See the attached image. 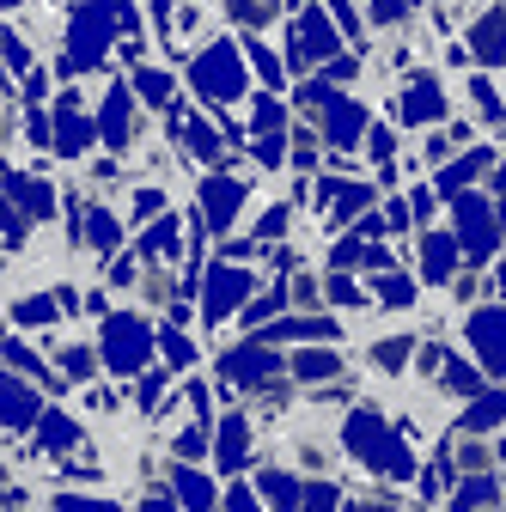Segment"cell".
Segmentation results:
<instances>
[{
	"mask_svg": "<svg viewBox=\"0 0 506 512\" xmlns=\"http://www.w3.org/2000/svg\"><path fill=\"white\" fill-rule=\"evenodd\" d=\"M348 452H354L360 464H372V470H385V476H409V470H415V464H409V445H403L397 433H385V421H378L372 409L348 415Z\"/></svg>",
	"mask_w": 506,
	"mask_h": 512,
	"instance_id": "1",
	"label": "cell"
},
{
	"mask_svg": "<svg viewBox=\"0 0 506 512\" xmlns=\"http://www.w3.org/2000/svg\"><path fill=\"white\" fill-rule=\"evenodd\" d=\"M196 92H208L214 104H232L244 92V68H238V55L226 43H214V49L196 55Z\"/></svg>",
	"mask_w": 506,
	"mask_h": 512,
	"instance_id": "2",
	"label": "cell"
},
{
	"mask_svg": "<svg viewBox=\"0 0 506 512\" xmlns=\"http://www.w3.org/2000/svg\"><path fill=\"white\" fill-rule=\"evenodd\" d=\"M147 348H153V330L141 324V317H110L104 324V360L116 372H135L147 360Z\"/></svg>",
	"mask_w": 506,
	"mask_h": 512,
	"instance_id": "3",
	"label": "cell"
},
{
	"mask_svg": "<svg viewBox=\"0 0 506 512\" xmlns=\"http://www.w3.org/2000/svg\"><path fill=\"white\" fill-rule=\"evenodd\" d=\"M74 55H68V68L80 74V68H98V61H104V49H110V19H98L92 7L86 13H74Z\"/></svg>",
	"mask_w": 506,
	"mask_h": 512,
	"instance_id": "4",
	"label": "cell"
},
{
	"mask_svg": "<svg viewBox=\"0 0 506 512\" xmlns=\"http://www.w3.org/2000/svg\"><path fill=\"white\" fill-rule=\"evenodd\" d=\"M470 342L488 372H506V311H476L470 317Z\"/></svg>",
	"mask_w": 506,
	"mask_h": 512,
	"instance_id": "5",
	"label": "cell"
},
{
	"mask_svg": "<svg viewBox=\"0 0 506 512\" xmlns=\"http://www.w3.org/2000/svg\"><path fill=\"white\" fill-rule=\"evenodd\" d=\"M244 293H250V269H214V275H208V311H202V317H208V324H220V317H226Z\"/></svg>",
	"mask_w": 506,
	"mask_h": 512,
	"instance_id": "6",
	"label": "cell"
},
{
	"mask_svg": "<svg viewBox=\"0 0 506 512\" xmlns=\"http://www.w3.org/2000/svg\"><path fill=\"white\" fill-rule=\"evenodd\" d=\"M458 232H464V244H470L476 256H488V250H494V214H488V202L458 196Z\"/></svg>",
	"mask_w": 506,
	"mask_h": 512,
	"instance_id": "7",
	"label": "cell"
},
{
	"mask_svg": "<svg viewBox=\"0 0 506 512\" xmlns=\"http://www.w3.org/2000/svg\"><path fill=\"white\" fill-rule=\"evenodd\" d=\"M452 269H458V244L439 238V232H427L421 238V275L427 281H452Z\"/></svg>",
	"mask_w": 506,
	"mask_h": 512,
	"instance_id": "8",
	"label": "cell"
},
{
	"mask_svg": "<svg viewBox=\"0 0 506 512\" xmlns=\"http://www.w3.org/2000/svg\"><path fill=\"white\" fill-rule=\"evenodd\" d=\"M202 202H208V226H226V220L238 214V202H244V189L226 183V177H208V183H202Z\"/></svg>",
	"mask_w": 506,
	"mask_h": 512,
	"instance_id": "9",
	"label": "cell"
},
{
	"mask_svg": "<svg viewBox=\"0 0 506 512\" xmlns=\"http://www.w3.org/2000/svg\"><path fill=\"white\" fill-rule=\"evenodd\" d=\"M0 421L7 427H31L37 421V397L25 391V384H13V378H0Z\"/></svg>",
	"mask_w": 506,
	"mask_h": 512,
	"instance_id": "10",
	"label": "cell"
},
{
	"mask_svg": "<svg viewBox=\"0 0 506 512\" xmlns=\"http://www.w3.org/2000/svg\"><path fill=\"white\" fill-rule=\"evenodd\" d=\"M439 116H446V98H439L433 80H421V86L403 98V122H439Z\"/></svg>",
	"mask_w": 506,
	"mask_h": 512,
	"instance_id": "11",
	"label": "cell"
},
{
	"mask_svg": "<svg viewBox=\"0 0 506 512\" xmlns=\"http://www.w3.org/2000/svg\"><path fill=\"white\" fill-rule=\"evenodd\" d=\"M476 55L488 61V68H494V61L506 55V7H494V13L476 25Z\"/></svg>",
	"mask_w": 506,
	"mask_h": 512,
	"instance_id": "12",
	"label": "cell"
},
{
	"mask_svg": "<svg viewBox=\"0 0 506 512\" xmlns=\"http://www.w3.org/2000/svg\"><path fill=\"white\" fill-rule=\"evenodd\" d=\"M244 439H250V421L226 415V427H220V470H244Z\"/></svg>",
	"mask_w": 506,
	"mask_h": 512,
	"instance_id": "13",
	"label": "cell"
},
{
	"mask_svg": "<svg viewBox=\"0 0 506 512\" xmlns=\"http://www.w3.org/2000/svg\"><path fill=\"white\" fill-rule=\"evenodd\" d=\"M98 128H104V141H129V135H135V116H129V92H110V104H104Z\"/></svg>",
	"mask_w": 506,
	"mask_h": 512,
	"instance_id": "14",
	"label": "cell"
},
{
	"mask_svg": "<svg viewBox=\"0 0 506 512\" xmlns=\"http://www.w3.org/2000/svg\"><path fill=\"white\" fill-rule=\"evenodd\" d=\"M226 372H232V378H269V372H275V354H263V348H238V354L226 360Z\"/></svg>",
	"mask_w": 506,
	"mask_h": 512,
	"instance_id": "15",
	"label": "cell"
},
{
	"mask_svg": "<svg viewBox=\"0 0 506 512\" xmlns=\"http://www.w3.org/2000/svg\"><path fill=\"white\" fill-rule=\"evenodd\" d=\"M55 147H61V153H80V147H86V122H80V110H74V104H61V122H55Z\"/></svg>",
	"mask_w": 506,
	"mask_h": 512,
	"instance_id": "16",
	"label": "cell"
},
{
	"mask_svg": "<svg viewBox=\"0 0 506 512\" xmlns=\"http://www.w3.org/2000/svg\"><path fill=\"white\" fill-rule=\"evenodd\" d=\"M500 421H506V391H494V397H476V409L464 415V427H476V433H482V427H500Z\"/></svg>",
	"mask_w": 506,
	"mask_h": 512,
	"instance_id": "17",
	"label": "cell"
},
{
	"mask_svg": "<svg viewBox=\"0 0 506 512\" xmlns=\"http://www.w3.org/2000/svg\"><path fill=\"white\" fill-rule=\"evenodd\" d=\"M80 433H74V421L68 415H43V452H68Z\"/></svg>",
	"mask_w": 506,
	"mask_h": 512,
	"instance_id": "18",
	"label": "cell"
},
{
	"mask_svg": "<svg viewBox=\"0 0 506 512\" xmlns=\"http://www.w3.org/2000/svg\"><path fill=\"white\" fill-rule=\"evenodd\" d=\"M177 500H183V506H208V500H214L208 476H196V470H177Z\"/></svg>",
	"mask_w": 506,
	"mask_h": 512,
	"instance_id": "19",
	"label": "cell"
},
{
	"mask_svg": "<svg viewBox=\"0 0 506 512\" xmlns=\"http://www.w3.org/2000/svg\"><path fill=\"white\" fill-rule=\"evenodd\" d=\"M293 372H299V378H330V372H342V360H336L330 348H318V354H299Z\"/></svg>",
	"mask_w": 506,
	"mask_h": 512,
	"instance_id": "20",
	"label": "cell"
},
{
	"mask_svg": "<svg viewBox=\"0 0 506 512\" xmlns=\"http://www.w3.org/2000/svg\"><path fill=\"white\" fill-rule=\"evenodd\" d=\"M482 500H500V482L494 476H476V482L458 488V506H482Z\"/></svg>",
	"mask_w": 506,
	"mask_h": 512,
	"instance_id": "21",
	"label": "cell"
},
{
	"mask_svg": "<svg viewBox=\"0 0 506 512\" xmlns=\"http://www.w3.org/2000/svg\"><path fill=\"white\" fill-rule=\"evenodd\" d=\"M189 147H196V159H202V165H214V159H220V141H214V128H208V122L189 128Z\"/></svg>",
	"mask_w": 506,
	"mask_h": 512,
	"instance_id": "22",
	"label": "cell"
},
{
	"mask_svg": "<svg viewBox=\"0 0 506 512\" xmlns=\"http://www.w3.org/2000/svg\"><path fill=\"white\" fill-rule=\"evenodd\" d=\"M135 86H141V98H153V104H165V98H171V80H165L159 68H141V74H135Z\"/></svg>",
	"mask_w": 506,
	"mask_h": 512,
	"instance_id": "23",
	"label": "cell"
},
{
	"mask_svg": "<svg viewBox=\"0 0 506 512\" xmlns=\"http://www.w3.org/2000/svg\"><path fill=\"white\" fill-rule=\"evenodd\" d=\"M116 238H122V226L98 208V214H92V244H98V250H116Z\"/></svg>",
	"mask_w": 506,
	"mask_h": 512,
	"instance_id": "24",
	"label": "cell"
},
{
	"mask_svg": "<svg viewBox=\"0 0 506 512\" xmlns=\"http://www.w3.org/2000/svg\"><path fill=\"white\" fill-rule=\"evenodd\" d=\"M378 299H385V305H409V299H415V287H409V281H397V275H385V281H378Z\"/></svg>",
	"mask_w": 506,
	"mask_h": 512,
	"instance_id": "25",
	"label": "cell"
},
{
	"mask_svg": "<svg viewBox=\"0 0 506 512\" xmlns=\"http://www.w3.org/2000/svg\"><path fill=\"white\" fill-rule=\"evenodd\" d=\"M55 317V299H25L19 305V324H49Z\"/></svg>",
	"mask_w": 506,
	"mask_h": 512,
	"instance_id": "26",
	"label": "cell"
},
{
	"mask_svg": "<svg viewBox=\"0 0 506 512\" xmlns=\"http://www.w3.org/2000/svg\"><path fill=\"white\" fill-rule=\"evenodd\" d=\"M263 494L269 500H299V482L293 476H263Z\"/></svg>",
	"mask_w": 506,
	"mask_h": 512,
	"instance_id": "27",
	"label": "cell"
},
{
	"mask_svg": "<svg viewBox=\"0 0 506 512\" xmlns=\"http://www.w3.org/2000/svg\"><path fill=\"white\" fill-rule=\"evenodd\" d=\"M403 354H409V342H378V366L385 372H403Z\"/></svg>",
	"mask_w": 506,
	"mask_h": 512,
	"instance_id": "28",
	"label": "cell"
},
{
	"mask_svg": "<svg viewBox=\"0 0 506 512\" xmlns=\"http://www.w3.org/2000/svg\"><path fill=\"white\" fill-rule=\"evenodd\" d=\"M61 366H68V378H86L92 372V354L86 348H68V354H61Z\"/></svg>",
	"mask_w": 506,
	"mask_h": 512,
	"instance_id": "29",
	"label": "cell"
},
{
	"mask_svg": "<svg viewBox=\"0 0 506 512\" xmlns=\"http://www.w3.org/2000/svg\"><path fill=\"white\" fill-rule=\"evenodd\" d=\"M257 128H281V104L275 98H257V116H250Z\"/></svg>",
	"mask_w": 506,
	"mask_h": 512,
	"instance_id": "30",
	"label": "cell"
},
{
	"mask_svg": "<svg viewBox=\"0 0 506 512\" xmlns=\"http://www.w3.org/2000/svg\"><path fill=\"white\" fill-rule=\"evenodd\" d=\"M354 263H360V238H342L336 244V269H354Z\"/></svg>",
	"mask_w": 506,
	"mask_h": 512,
	"instance_id": "31",
	"label": "cell"
},
{
	"mask_svg": "<svg viewBox=\"0 0 506 512\" xmlns=\"http://www.w3.org/2000/svg\"><path fill=\"white\" fill-rule=\"evenodd\" d=\"M458 464H464V470H488V452H482V445L470 439V445H464V458H458Z\"/></svg>",
	"mask_w": 506,
	"mask_h": 512,
	"instance_id": "32",
	"label": "cell"
},
{
	"mask_svg": "<svg viewBox=\"0 0 506 512\" xmlns=\"http://www.w3.org/2000/svg\"><path fill=\"white\" fill-rule=\"evenodd\" d=\"M330 299H336V305H360V293H354V287H348V281H342V275H336V281H330Z\"/></svg>",
	"mask_w": 506,
	"mask_h": 512,
	"instance_id": "33",
	"label": "cell"
},
{
	"mask_svg": "<svg viewBox=\"0 0 506 512\" xmlns=\"http://www.w3.org/2000/svg\"><path fill=\"white\" fill-rule=\"evenodd\" d=\"M165 354H171V366H189V342L183 336H165Z\"/></svg>",
	"mask_w": 506,
	"mask_h": 512,
	"instance_id": "34",
	"label": "cell"
},
{
	"mask_svg": "<svg viewBox=\"0 0 506 512\" xmlns=\"http://www.w3.org/2000/svg\"><path fill=\"white\" fill-rule=\"evenodd\" d=\"M257 74H263V80H269V86H275V80H281V68H275V55H269V49H257Z\"/></svg>",
	"mask_w": 506,
	"mask_h": 512,
	"instance_id": "35",
	"label": "cell"
},
{
	"mask_svg": "<svg viewBox=\"0 0 506 512\" xmlns=\"http://www.w3.org/2000/svg\"><path fill=\"white\" fill-rule=\"evenodd\" d=\"M13 135V116H0V141H7Z\"/></svg>",
	"mask_w": 506,
	"mask_h": 512,
	"instance_id": "36",
	"label": "cell"
},
{
	"mask_svg": "<svg viewBox=\"0 0 506 512\" xmlns=\"http://www.w3.org/2000/svg\"><path fill=\"white\" fill-rule=\"evenodd\" d=\"M500 287H506V269H500Z\"/></svg>",
	"mask_w": 506,
	"mask_h": 512,
	"instance_id": "37",
	"label": "cell"
},
{
	"mask_svg": "<svg viewBox=\"0 0 506 512\" xmlns=\"http://www.w3.org/2000/svg\"><path fill=\"white\" fill-rule=\"evenodd\" d=\"M500 220H506V208H500Z\"/></svg>",
	"mask_w": 506,
	"mask_h": 512,
	"instance_id": "38",
	"label": "cell"
}]
</instances>
